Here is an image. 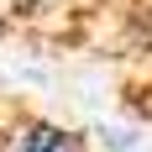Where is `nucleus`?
Here are the masks:
<instances>
[{
  "instance_id": "nucleus-1",
  "label": "nucleus",
  "mask_w": 152,
  "mask_h": 152,
  "mask_svg": "<svg viewBox=\"0 0 152 152\" xmlns=\"http://www.w3.org/2000/svg\"><path fill=\"white\" fill-rule=\"evenodd\" d=\"M11 42L31 53H89L105 42L110 0H0Z\"/></svg>"
},
{
  "instance_id": "nucleus-2",
  "label": "nucleus",
  "mask_w": 152,
  "mask_h": 152,
  "mask_svg": "<svg viewBox=\"0 0 152 152\" xmlns=\"http://www.w3.org/2000/svg\"><path fill=\"white\" fill-rule=\"evenodd\" d=\"M0 152H100V142L21 94H0Z\"/></svg>"
},
{
  "instance_id": "nucleus-3",
  "label": "nucleus",
  "mask_w": 152,
  "mask_h": 152,
  "mask_svg": "<svg viewBox=\"0 0 152 152\" xmlns=\"http://www.w3.org/2000/svg\"><path fill=\"white\" fill-rule=\"evenodd\" d=\"M126 110H131V115H142V121H152V84L142 94H131V100H126Z\"/></svg>"
}]
</instances>
